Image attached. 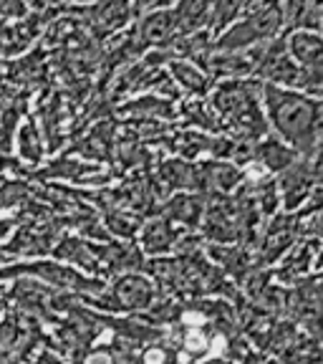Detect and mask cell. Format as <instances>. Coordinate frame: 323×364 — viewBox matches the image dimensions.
<instances>
[{"mask_svg": "<svg viewBox=\"0 0 323 364\" xmlns=\"http://www.w3.org/2000/svg\"><path fill=\"white\" fill-rule=\"evenodd\" d=\"M175 74L180 76V81H185V86H187L190 91H204V79H202V74H197L195 68H190V66H185V63H175Z\"/></svg>", "mask_w": 323, "mask_h": 364, "instance_id": "obj_4", "label": "cell"}, {"mask_svg": "<svg viewBox=\"0 0 323 364\" xmlns=\"http://www.w3.org/2000/svg\"><path fill=\"white\" fill-rule=\"evenodd\" d=\"M175 28H177L175 13H154V16H149L144 21L142 36L147 41H162V38H170Z\"/></svg>", "mask_w": 323, "mask_h": 364, "instance_id": "obj_2", "label": "cell"}, {"mask_svg": "<svg viewBox=\"0 0 323 364\" xmlns=\"http://www.w3.org/2000/svg\"><path fill=\"white\" fill-rule=\"evenodd\" d=\"M243 0H217L215 3V13H212V21H215V28H222L230 23V18L235 16V11L240 8Z\"/></svg>", "mask_w": 323, "mask_h": 364, "instance_id": "obj_3", "label": "cell"}, {"mask_svg": "<svg viewBox=\"0 0 323 364\" xmlns=\"http://www.w3.org/2000/svg\"><path fill=\"white\" fill-rule=\"evenodd\" d=\"M268 109L273 114V122L298 147H311L313 129H316L318 107L311 99H303L293 91H280L268 86L265 89Z\"/></svg>", "mask_w": 323, "mask_h": 364, "instance_id": "obj_1", "label": "cell"}, {"mask_svg": "<svg viewBox=\"0 0 323 364\" xmlns=\"http://www.w3.org/2000/svg\"><path fill=\"white\" fill-rule=\"evenodd\" d=\"M0 16L23 18L26 16V3H23V0H0Z\"/></svg>", "mask_w": 323, "mask_h": 364, "instance_id": "obj_5", "label": "cell"}]
</instances>
